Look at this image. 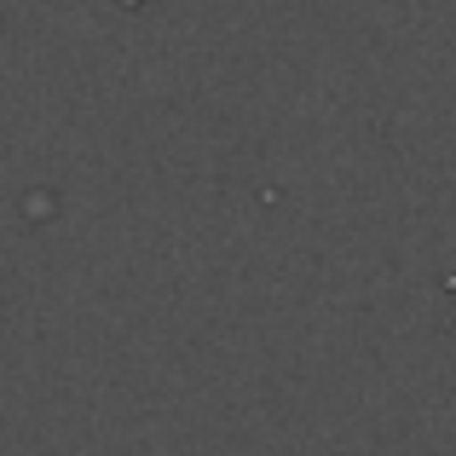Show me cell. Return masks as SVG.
<instances>
[{
    "mask_svg": "<svg viewBox=\"0 0 456 456\" xmlns=\"http://www.w3.org/2000/svg\"><path fill=\"white\" fill-rule=\"evenodd\" d=\"M127 6H134V0H127Z\"/></svg>",
    "mask_w": 456,
    "mask_h": 456,
    "instance_id": "6da1fadb",
    "label": "cell"
}]
</instances>
